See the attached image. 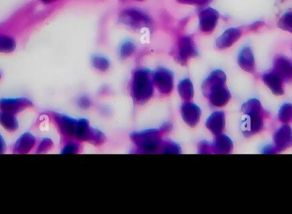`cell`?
<instances>
[{"label": "cell", "instance_id": "6da1fadb", "mask_svg": "<svg viewBox=\"0 0 292 214\" xmlns=\"http://www.w3.org/2000/svg\"><path fill=\"white\" fill-rule=\"evenodd\" d=\"M244 110L247 114L249 119L246 121V129L251 134L260 132L262 127V116H261V107L257 100H250L244 106Z\"/></svg>", "mask_w": 292, "mask_h": 214}, {"label": "cell", "instance_id": "7a4b0ae2", "mask_svg": "<svg viewBox=\"0 0 292 214\" xmlns=\"http://www.w3.org/2000/svg\"><path fill=\"white\" fill-rule=\"evenodd\" d=\"M120 21L133 28H141L151 24V19L138 9H126L120 15Z\"/></svg>", "mask_w": 292, "mask_h": 214}, {"label": "cell", "instance_id": "3957f363", "mask_svg": "<svg viewBox=\"0 0 292 214\" xmlns=\"http://www.w3.org/2000/svg\"><path fill=\"white\" fill-rule=\"evenodd\" d=\"M32 106V102L25 98H5L0 100V111L11 114H17Z\"/></svg>", "mask_w": 292, "mask_h": 214}, {"label": "cell", "instance_id": "277c9868", "mask_svg": "<svg viewBox=\"0 0 292 214\" xmlns=\"http://www.w3.org/2000/svg\"><path fill=\"white\" fill-rule=\"evenodd\" d=\"M219 20V13L215 9H203L199 13L200 29L202 32L210 33L215 29Z\"/></svg>", "mask_w": 292, "mask_h": 214}, {"label": "cell", "instance_id": "5b68a950", "mask_svg": "<svg viewBox=\"0 0 292 214\" xmlns=\"http://www.w3.org/2000/svg\"><path fill=\"white\" fill-rule=\"evenodd\" d=\"M134 93L138 99H145L151 95L152 85L148 79V73L145 71H138L135 75Z\"/></svg>", "mask_w": 292, "mask_h": 214}, {"label": "cell", "instance_id": "8992f818", "mask_svg": "<svg viewBox=\"0 0 292 214\" xmlns=\"http://www.w3.org/2000/svg\"><path fill=\"white\" fill-rule=\"evenodd\" d=\"M274 141L278 150H284L292 145V131L289 126H284L276 132Z\"/></svg>", "mask_w": 292, "mask_h": 214}, {"label": "cell", "instance_id": "52a82bcc", "mask_svg": "<svg viewBox=\"0 0 292 214\" xmlns=\"http://www.w3.org/2000/svg\"><path fill=\"white\" fill-rule=\"evenodd\" d=\"M282 79L292 80V63L284 56H278L274 62V70Z\"/></svg>", "mask_w": 292, "mask_h": 214}, {"label": "cell", "instance_id": "ba28073f", "mask_svg": "<svg viewBox=\"0 0 292 214\" xmlns=\"http://www.w3.org/2000/svg\"><path fill=\"white\" fill-rule=\"evenodd\" d=\"M241 36V31L238 28H230L226 30L221 37L219 38L216 42L217 47L220 49H226L237 42Z\"/></svg>", "mask_w": 292, "mask_h": 214}, {"label": "cell", "instance_id": "9c48e42d", "mask_svg": "<svg viewBox=\"0 0 292 214\" xmlns=\"http://www.w3.org/2000/svg\"><path fill=\"white\" fill-rule=\"evenodd\" d=\"M35 143H36V140H35V137L32 134L26 132L18 138V140L16 141L14 151L17 154L28 153L35 147Z\"/></svg>", "mask_w": 292, "mask_h": 214}, {"label": "cell", "instance_id": "30bf717a", "mask_svg": "<svg viewBox=\"0 0 292 214\" xmlns=\"http://www.w3.org/2000/svg\"><path fill=\"white\" fill-rule=\"evenodd\" d=\"M196 55V49L192 40L189 37H184L179 45V58L181 62H186L189 57Z\"/></svg>", "mask_w": 292, "mask_h": 214}, {"label": "cell", "instance_id": "8fae6325", "mask_svg": "<svg viewBox=\"0 0 292 214\" xmlns=\"http://www.w3.org/2000/svg\"><path fill=\"white\" fill-rule=\"evenodd\" d=\"M263 80L266 85H268L271 89L272 91L275 93L276 95H281L284 93L283 87H282L283 79L277 74L276 72L273 71L266 74L263 76Z\"/></svg>", "mask_w": 292, "mask_h": 214}, {"label": "cell", "instance_id": "7c38bea8", "mask_svg": "<svg viewBox=\"0 0 292 214\" xmlns=\"http://www.w3.org/2000/svg\"><path fill=\"white\" fill-rule=\"evenodd\" d=\"M239 64L245 71L253 72L255 70V59L250 48L245 47L241 50L239 56Z\"/></svg>", "mask_w": 292, "mask_h": 214}, {"label": "cell", "instance_id": "4fadbf2b", "mask_svg": "<svg viewBox=\"0 0 292 214\" xmlns=\"http://www.w3.org/2000/svg\"><path fill=\"white\" fill-rule=\"evenodd\" d=\"M0 125L8 132H15L18 129V120L16 114L0 111Z\"/></svg>", "mask_w": 292, "mask_h": 214}, {"label": "cell", "instance_id": "5bb4252c", "mask_svg": "<svg viewBox=\"0 0 292 214\" xmlns=\"http://www.w3.org/2000/svg\"><path fill=\"white\" fill-rule=\"evenodd\" d=\"M155 78H156V80H157V84L159 85L160 88L165 90V93H167V90H169L171 89L172 75L167 70L160 69L156 73Z\"/></svg>", "mask_w": 292, "mask_h": 214}, {"label": "cell", "instance_id": "9a60e30c", "mask_svg": "<svg viewBox=\"0 0 292 214\" xmlns=\"http://www.w3.org/2000/svg\"><path fill=\"white\" fill-rule=\"evenodd\" d=\"M200 111L197 107L192 104H186L183 108V116L190 125H195L199 118Z\"/></svg>", "mask_w": 292, "mask_h": 214}, {"label": "cell", "instance_id": "2e32d148", "mask_svg": "<svg viewBox=\"0 0 292 214\" xmlns=\"http://www.w3.org/2000/svg\"><path fill=\"white\" fill-rule=\"evenodd\" d=\"M229 98H230V94H229L228 90H226L222 86L213 90L211 99H212L213 103L216 106L225 105L228 102Z\"/></svg>", "mask_w": 292, "mask_h": 214}, {"label": "cell", "instance_id": "e0dca14e", "mask_svg": "<svg viewBox=\"0 0 292 214\" xmlns=\"http://www.w3.org/2000/svg\"><path fill=\"white\" fill-rule=\"evenodd\" d=\"M207 127L212 130L214 133H220L223 130L224 114L222 113H216L210 117L207 123Z\"/></svg>", "mask_w": 292, "mask_h": 214}, {"label": "cell", "instance_id": "ac0fdd59", "mask_svg": "<svg viewBox=\"0 0 292 214\" xmlns=\"http://www.w3.org/2000/svg\"><path fill=\"white\" fill-rule=\"evenodd\" d=\"M16 47V41L13 38L6 35H0V52H12Z\"/></svg>", "mask_w": 292, "mask_h": 214}, {"label": "cell", "instance_id": "d6986e66", "mask_svg": "<svg viewBox=\"0 0 292 214\" xmlns=\"http://www.w3.org/2000/svg\"><path fill=\"white\" fill-rule=\"evenodd\" d=\"M279 26L282 29L292 33V11L287 12L279 19Z\"/></svg>", "mask_w": 292, "mask_h": 214}, {"label": "cell", "instance_id": "ffe728a7", "mask_svg": "<svg viewBox=\"0 0 292 214\" xmlns=\"http://www.w3.org/2000/svg\"><path fill=\"white\" fill-rule=\"evenodd\" d=\"M279 119L282 122L287 123L292 119V106L290 104H284L282 107L279 114Z\"/></svg>", "mask_w": 292, "mask_h": 214}, {"label": "cell", "instance_id": "44dd1931", "mask_svg": "<svg viewBox=\"0 0 292 214\" xmlns=\"http://www.w3.org/2000/svg\"><path fill=\"white\" fill-rule=\"evenodd\" d=\"M93 66L95 67L96 69H99L101 71H106L107 69H109V62L106 58L101 57V56L93 57Z\"/></svg>", "mask_w": 292, "mask_h": 214}, {"label": "cell", "instance_id": "7402d4cb", "mask_svg": "<svg viewBox=\"0 0 292 214\" xmlns=\"http://www.w3.org/2000/svg\"><path fill=\"white\" fill-rule=\"evenodd\" d=\"M216 147L219 148V151H221V152H229L232 147V143H231V141L229 140V138H226V137H221L217 141Z\"/></svg>", "mask_w": 292, "mask_h": 214}, {"label": "cell", "instance_id": "603a6c76", "mask_svg": "<svg viewBox=\"0 0 292 214\" xmlns=\"http://www.w3.org/2000/svg\"><path fill=\"white\" fill-rule=\"evenodd\" d=\"M134 50H135L134 44L130 41H127L121 47V56L123 57H128L133 54Z\"/></svg>", "mask_w": 292, "mask_h": 214}, {"label": "cell", "instance_id": "cb8c5ba5", "mask_svg": "<svg viewBox=\"0 0 292 214\" xmlns=\"http://www.w3.org/2000/svg\"><path fill=\"white\" fill-rule=\"evenodd\" d=\"M180 93L184 98H191L192 96V86L188 80H185L180 85Z\"/></svg>", "mask_w": 292, "mask_h": 214}, {"label": "cell", "instance_id": "d4e9b609", "mask_svg": "<svg viewBox=\"0 0 292 214\" xmlns=\"http://www.w3.org/2000/svg\"><path fill=\"white\" fill-rule=\"evenodd\" d=\"M179 3L183 5H190V6H202L207 3L209 0H177Z\"/></svg>", "mask_w": 292, "mask_h": 214}, {"label": "cell", "instance_id": "484cf974", "mask_svg": "<svg viewBox=\"0 0 292 214\" xmlns=\"http://www.w3.org/2000/svg\"><path fill=\"white\" fill-rule=\"evenodd\" d=\"M51 145H52V143L50 139L48 138H45L44 140L40 143V146H39V148H38V152H45V151H47L49 148H51Z\"/></svg>", "mask_w": 292, "mask_h": 214}, {"label": "cell", "instance_id": "4316f807", "mask_svg": "<svg viewBox=\"0 0 292 214\" xmlns=\"http://www.w3.org/2000/svg\"><path fill=\"white\" fill-rule=\"evenodd\" d=\"M75 144H73V143H70V144H68L66 145V147L64 148V150H63V154H73L75 153Z\"/></svg>", "mask_w": 292, "mask_h": 214}, {"label": "cell", "instance_id": "83f0119b", "mask_svg": "<svg viewBox=\"0 0 292 214\" xmlns=\"http://www.w3.org/2000/svg\"><path fill=\"white\" fill-rule=\"evenodd\" d=\"M6 142L4 140L3 137L0 135V154H3L6 150Z\"/></svg>", "mask_w": 292, "mask_h": 214}, {"label": "cell", "instance_id": "f1b7e54d", "mask_svg": "<svg viewBox=\"0 0 292 214\" xmlns=\"http://www.w3.org/2000/svg\"><path fill=\"white\" fill-rule=\"evenodd\" d=\"M41 1H42L43 3L50 4L51 3V2L55 1V0H41Z\"/></svg>", "mask_w": 292, "mask_h": 214}, {"label": "cell", "instance_id": "f546056e", "mask_svg": "<svg viewBox=\"0 0 292 214\" xmlns=\"http://www.w3.org/2000/svg\"><path fill=\"white\" fill-rule=\"evenodd\" d=\"M0 77H1V74H0Z\"/></svg>", "mask_w": 292, "mask_h": 214}, {"label": "cell", "instance_id": "4dcf8cb0", "mask_svg": "<svg viewBox=\"0 0 292 214\" xmlns=\"http://www.w3.org/2000/svg\"><path fill=\"white\" fill-rule=\"evenodd\" d=\"M209 1H210V0H209Z\"/></svg>", "mask_w": 292, "mask_h": 214}]
</instances>
